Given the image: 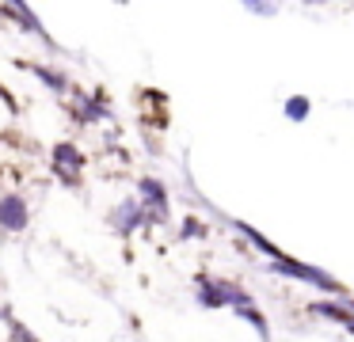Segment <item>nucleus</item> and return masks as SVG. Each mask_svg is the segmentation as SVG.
Wrapping results in <instances>:
<instances>
[{"mask_svg":"<svg viewBox=\"0 0 354 342\" xmlns=\"http://www.w3.org/2000/svg\"><path fill=\"white\" fill-rule=\"evenodd\" d=\"M274 270L290 274V278H301V281H313V285L331 289V293H343V285H339L335 278H328L324 270H313V266H305V263H293V258H274Z\"/></svg>","mask_w":354,"mask_h":342,"instance_id":"nucleus-1","label":"nucleus"},{"mask_svg":"<svg viewBox=\"0 0 354 342\" xmlns=\"http://www.w3.org/2000/svg\"><path fill=\"white\" fill-rule=\"evenodd\" d=\"M0 225L8 228V232H24L27 228V202L16 194H8L0 202Z\"/></svg>","mask_w":354,"mask_h":342,"instance_id":"nucleus-2","label":"nucleus"},{"mask_svg":"<svg viewBox=\"0 0 354 342\" xmlns=\"http://www.w3.org/2000/svg\"><path fill=\"white\" fill-rule=\"evenodd\" d=\"M111 225H115L118 232H133V228L141 225V202H122L111 213Z\"/></svg>","mask_w":354,"mask_h":342,"instance_id":"nucleus-3","label":"nucleus"},{"mask_svg":"<svg viewBox=\"0 0 354 342\" xmlns=\"http://www.w3.org/2000/svg\"><path fill=\"white\" fill-rule=\"evenodd\" d=\"M141 198H145L149 209H156V217H164V209H168V190H164V182L141 179Z\"/></svg>","mask_w":354,"mask_h":342,"instance_id":"nucleus-4","label":"nucleus"},{"mask_svg":"<svg viewBox=\"0 0 354 342\" xmlns=\"http://www.w3.org/2000/svg\"><path fill=\"white\" fill-rule=\"evenodd\" d=\"M80 164H84V160H80V152L73 149V144H57L54 149V171L65 175V167H69V175H77Z\"/></svg>","mask_w":354,"mask_h":342,"instance_id":"nucleus-5","label":"nucleus"},{"mask_svg":"<svg viewBox=\"0 0 354 342\" xmlns=\"http://www.w3.org/2000/svg\"><path fill=\"white\" fill-rule=\"evenodd\" d=\"M198 301L206 308H225V281H198Z\"/></svg>","mask_w":354,"mask_h":342,"instance_id":"nucleus-6","label":"nucleus"},{"mask_svg":"<svg viewBox=\"0 0 354 342\" xmlns=\"http://www.w3.org/2000/svg\"><path fill=\"white\" fill-rule=\"evenodd\" d=\"M313 312H316V316H324V319H339L346 331H354V316L346 308H339V304H324L320 301V304H313Z\"/></svg>","mask_w":354,"mask_h":342,"instance_id":"nucleus-7","label":"nucleus"},{"mask_svg":"<svg viewBox=\"0 0 354 342\" xmlns=\"http://www.w3.org/2000/svg\"><path fill=\"white\" fill-rule=\"evenodd\" d=\"M286 114H290L293 122H301V118H308V99L305 95H297V99H290L286 103Z\"/></svg>","mask_w":354,"mask_h":342,"instance_id":"nucleus-8","label":"nucleus"},{"mask_svg":"<svg viewBox=\"0 0 354 342\" xmlns=\"http://www.w3.org/2000/svg\"><path fill=\"white\" fill-rule=\"evenodd\" d=\"M236 312H240V316H244V319H248V323H252V327H255V331H259V334H263V339H267V319H263V316H259V312H255V308H236Z\"/></svg>","mask_w":354,"mask_h":342,"instance_id":"nucleus-9","label":"nucleus"},{"mask_svg":"<svg viewBox=\"0 0 354 342\" xmlns=\"http://www.w3.org/2000/svg\"><path fill=\"white\" fill-rule=\"evenodd\" d=\"M35 76H42V80L50 84V88H57L62 91L65 88V76H57V73H50V68H42V65H35Z\"/></svg>","mask_w":354,"mask_h":342,"instance_id":"nucleus-10","label":"nucleus"},{"mask_svg":"<svg viewBox=\"0 0 354 342\" xmlns=\"http://www.w3.org/2000/svg\"><path fill=\"white\" fill-rule=\"evenodd\" d=\"M84 118L92 122V118H103V106L100 103H84Z\"/></svg>","mask_w":354,"mask_h":342,"instance_id":"nucleus-11","label":"nucleus"}]
</instances>
